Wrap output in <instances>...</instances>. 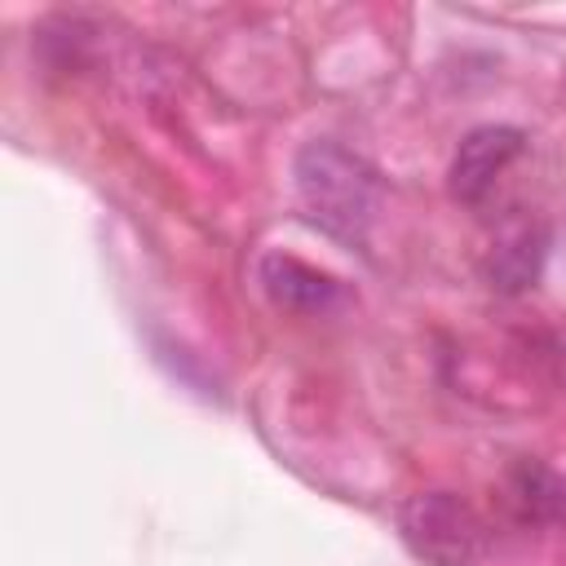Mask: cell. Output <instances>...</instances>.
I'll return each instance as SVG.
<instances>
[{"instance_id":"obj_1","label":"cell","mask_w":566,"mask_h":566,"mask_svg":"<svg viewBox=\"0 0 566 566\" xmlns=\"http://www.w3.org/2000/svg\"><path fill=\"white\" fill-rule=\"evenodd\" d=\"M292 177H296V195H301V208L310 212V221H318L327 234H336L345 243L367 239V226H371L376 199H380V181L363 155H354L336 142H305L296 150Z\"/></svg>"},{"instance_id":"obj_2","label":"cell","mask_w":566,"mask_h":566,"mask_svg":"<svg viewBox=\"0 0 566 566\" xmlns=\"http://www.w3.org/2000/svg\"><path fill=\"white\" fill-rule=\"evenodd\" d=\"M398 531L411 544V553L424 557L429 566H473V557L486 544L482 517L473 513V504H464L451 491H420L402 500Z\"/></svg>"},{"instance_id":"obj_3","label":"cell","mask_w":566,"mask_h":566,"mask_svg":"<svg viewBox=\"0 0 566 566\" xmlns=\"http://www.w3.org/2000/svg\"><path fill=\"white\" fill-rule=\"evenodd\" d=\"M522 146H526V137H522V128H513V124H482V128H473V133L460 142V150H455V159H451V168H447V190H451V199H460V203H482V199L491 195V186L500 181V172L522 155Z\"/></svg>"},{"instance_id":"obj_4","label":"cell","mask_w":566,"mask_h":566,"mask_svg":"<svg viewBox=\"0 0 566 566\" xmlns=\"http://www.w3.org/2000/svg\"><path fill=\"white\" fill-rule=\"evenodd\" d=\"M544 256H548V230H544V221H535V217H509L491 234V243H486L482 274H486V283L500 296H522L526 287L539 283Z\"/></svg>"},{"instance_id":"obj_5","label":"cell","mask_w":566,"mask_h":566,"mask_svg":"<svg viewBox=\"0 0 566 566\" xmlns=\"http://www.w3.org/2000/svg\"><path fill=\"white\" fill-rule=\"evenodd\" d=\"M261 287L270 292L274 305L296 310V314H323L340 301V283L292 252H265L261 256Z\"/></svg>"},{"instance_id":"obj_6","label":"cell","mask_w":566,"mask_h":566,"mask_svg":"<svg viewBox=\"0 0 566 566\" xmlns=\"http://www.w3.org/2000/svg\"><path fill=\"white\" fill-rule=\"evenodd\" d=\"M509 500L517 504L522 517L557 522V517H566V478L526 460V464H517L509 473Z\"/></svg>"}]
</instances>
